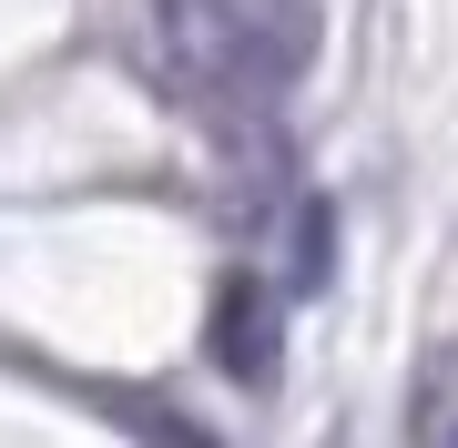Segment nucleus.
Instances as JSON below:
<instances>
[{"label": "nucleus", "instance_id": "obj_1", "mask_svg": "<svg viewBox=\"0 0 458 448\" xmlns=\"http://www.w3.org/2000/svg\"><path fill=\"white\" fill-rule=\"evenodd\" d=\"M306 11L295 0H153V72L204 102H276L306 72Z\"/></svg>", "mask_w": 458, "mask_h": 448}, {"label": "nucleus", "instance_id": "obj_2", "mask_svg": "<svg viewBox=\"0 0 458 448\" xmlns=\"http://www.w3.org/2000/svg\"><path fill=\"white\" fill-rule=\"evenodd\" d=\"M214 367L234 387H276V357H285V316H276V285L265 275H225L214 285V326H204Z\"/></svg>", "mask_w": 458, "mask_h": 448}]
</instances>
